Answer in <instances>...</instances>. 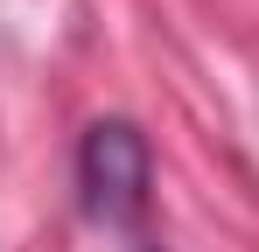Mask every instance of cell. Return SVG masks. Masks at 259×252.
Segmentation results:
<instances>
[{"label":"cell","mask_w":259,"mask_h":252,"mask_svg":"<svg viewBox=\"0 0 259 252\" xmlns=\"http://www.w3.org/2000/svg\"><path fill=\"white\" fill-rule=\"evenodd\" d=\"M77 189H84V210L98 224H133L147 210V189H154V154L140 140V126L126 119H98L77 147Z\"/></svg>","instance_id":"cell-1"}]
</instances>
